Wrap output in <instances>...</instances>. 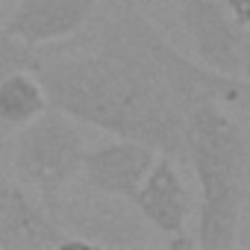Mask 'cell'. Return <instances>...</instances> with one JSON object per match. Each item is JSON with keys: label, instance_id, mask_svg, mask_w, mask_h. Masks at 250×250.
<instances>
[{"label": "cell", "instance_id": "cell-1", "mask_svg": "<svg viewBox=\"0 0 250 250\" xmlns=\"http://www.w3.org/2000/svg\"><path fill=\"white\" fill-rule=\"evenodd\" d=\"M50 109L186 162V115L197 103L244 109L247 80L186 59L136 9L112 3L56 42L30 68Z\"/></svg>", "mask_w": 250, "mask_h": 250}, {"label": "cell", "instance_id": "cell-2", "mask_svg": "<svg viewBox=\"0 0 250 250\" xmlns=\"http://www.w3.org/2000/svg\"><path fill=\"white\" fill-rule=\"evenodd\" d=\"M183 142L186 162L194 168L203 191L191 241L200 250H232L247 200V133L221 109V103H197L186 115Z\"/></svg>", "mask_w": 250, "mask_h": 250}, {"label": "cell", "instance_id": "cell-3", "mask_svg": "<svg viewBox=\"0 0 250 250\" xmlns=\"http://www.w3.org/2000/svg\"><path fill=\"white\" fill-rule=\"evenodd\" d=\"M15 139V177L39 188V203L62 224V188L80 174L85 142L77 124L59 112L44 109L24 127Z\"/></svg>", "mask_w": 250, "mask_h": 250}, {"label": "cell", "instance_id": "cell-4", "mask_svg": "<svg viewBox=\"0 0 250 250\" xmlns=\"http://www.w3.org/2000/svg\"><path fill=\"white\" fill-rule=\"evenodd\" d=\"M183 24L197 50L200 65L227 74L244 77L247 74V27H241L229 12L215 0H186L183 3Z\"/></svg>", "mask_w": 250, "mask_h": 250}, {"label": "cell", "instance_id": "cell-5", "mask_svg": "<svg viewBox=\"0 0 250 250\" xmlns=\"http://www.w3.org/2000/svg\"><path fill=\"white\" fill-rule=\"evenodd\" d=\"M50 247H94L88 238H74L65 227L21 186L0 177V250H50Z\"/></svg>", "mask_w": 250, "mask_h": 250}, {"label": "cell", "instance_id": "cell-6", "mask_svg": "<svg viewBox=\"0 0 250 250\" xmlns=\"http://www.w3.org/2000/svg\"><path fill=\"white\" fill-rule=\"evenodd\" d=\"M153 162H156L153 147L133 142V139H118V142L100 145L94 150H85L80 174L100 194L133 200V194L139 191V186L147 177V171L153 168Z\"/></svg>", "mask_w": 250, "mask_h": 250}, {"label": "cell", "instance_id": "cell-7", "mask_svg": "<svg viewBox=\"0 0 250 250\" xmlns=\"http://www.w3.org/2000/svg\"><path fill=\"white\" fill-rule=\"evenodd\" d=\"M3 6L9 9L3 33L39 47L77 33L97 9V0H3Z\"/></svg>", "mask_w": 250, "mask_h": 250}, {"label": "cell", "instance_id": "cell-8", "mask_svg": "<svg viewBox=\"0 0 250 250\" xmlns=\"http://www.w3.org/2000/svg\"><path fill=\"white\" fill-rule=\"evenodd\" d=\"M136 209L159 229L168 235H183L186 232V218L194 209V200L188 194V188L183 186L174 159L159 156L153 162V168L147 171V177L142 180L139 191L133 194Z\"/></svg>", "mask_w": 250, "mask_h": 250}, {"label": "cell", "instance_id": "cell-9", "mask_svg": "<svg viewBox=\"0 0 250 250\" xmlns=\"http://www.w3.org/2000/svg\"><path fill=\"white\" fill-rule=\"evenodd\" d=\"M47 109L39 80L27 71H12L0 80V130H18Z\"/></svg>", "mask_w": 250, "mask_h": 250}, {"label": "cell", "instance_id": "cell-10", "mask_svg": "<svg viewBox=\"0 0 250 250\" xmlns=\"http://www.w3.org/2000/svg\"><path fill=\"white\" fill-rule=\"evenodd\" d=\"M36 59V47L18 42L9 33H0V80L12 71H30Z\"/></svg>", "mask_w": 250, "mask_h": 250}, {"label": "cell", "instance_id": "cell-11", "mask_svg": "<svg viewBox=\"0 0 250 250\" xmlns=\"http://www.w3.org/2000/svg\"><path fill=\"white\" fill-rule=\"evenodd\" d=\"M227 12H229L241 27L250 24V3H247V0H227Z\"/></svg>", "mask_w": 250, "mask_h": 250}, {"label": "cell", "instance_id": "cell-12", "mask_svg": "<svg viewBox=\"0 0 250 250\" xmlns=\"http://www.w3.org/2000/svg\"><path fill=\"white\" fill-rule=\"evenodd\" d=\"M0 9H3V0H0Z\"/></svg>", "mask_w": 250, "mask_h": 250}]
</instances>
